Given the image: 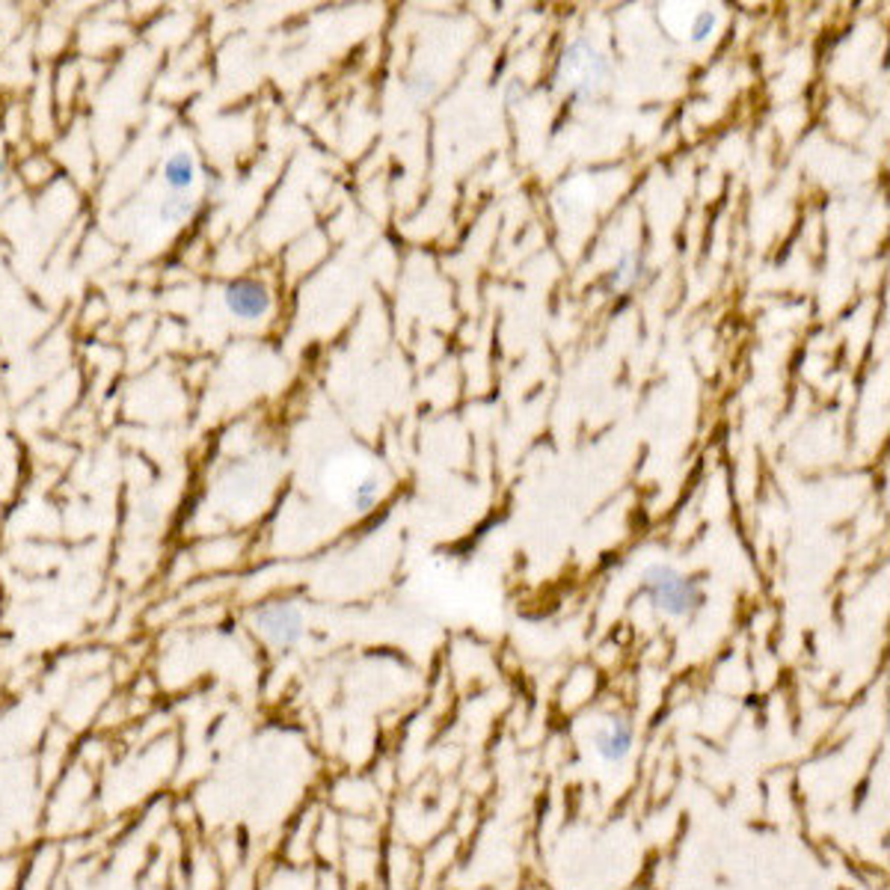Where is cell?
<instances>
[{"label":"cell","mask_w":890,"mask_h":890,"mask_svg":"<svg viewBox=\"0 0 890 890\" xmlns=\"http://www.w3.org/2000/svg\"><path fill=\"white\" fill-rule=\"evenodd\" d=\"M715 24H718V19H715V12H710V10L697 12L695 21H692V42H697V45H701V42H706V39L713 37Z\"/></svg>","instance_id":"10"},{"label":"cell","mask_w":890,"mask_h":890,"mask_svg":"<svg viewBox=\"0 0 890 890\" xmlns=\"http://www.w3.org/2000/svg\"><path fill=\"white\" fill-rule=\"evenodd\" d=\"M612 81V60L584 37L561 51L556 69V90L570 102H591Z\"/></svg>","instance_id":"1"},{"label":"cell","mask_w":890,"mask_h":890,"mask_svg":"<svg viewBox=\"0 0 890 890\" xmlns=\"http://www.w3.org/2000/svg\"><path fill=\"white\" fill-rule=\"evenodd\" d=\"M196 203L190 199L187 194H169L164 196V203H161V220L164 222H185L190 214H194Z\"/></svg>","instance_id":"8"},{"label":"cell","mask_w":890,"mask_h":890,"mask_svg":"<svg viewBox=\"0 0 890 890\" xmlns=\"http://www.w3.org/2000/svg\"><path fill=\"white\" fill-rule=\"evenodd\" d=\"M632 745H635V727L627 718H614L593 731V748L600 754V760L612 766H621L630 757Z\"/></svg>","instance_id":"5"},{"label":"cell","mask_w":890,"mask_h":890,"mask_svg":"<svg viewBox=\"0 0 890 890\" xmlns=\"http://www.w3.org/2000/svg\"><path fill=\"white\" fill-rule=\"evenodd\" d=\"M0 173H3V161H0Z\"/></svg>","instance_id":"11"},{"label":"cell","mask_w":890,"mask_h":890,"mask_svg":"<svg viewBox=\"0 0 890 890\" xmlns=\"http://www.w3.org/2000/svg\"><path fill=\"white\" fill-rule=\"evenodd\" d=\"M222 300H226V309L235 318H241V321H259V318L268 315L270 303H273L268 288L256 282V279H235V282H229Z\"/></svg>","instance_id":"4"},{"label":"cell","mask_w":890,"mask_h":890,"mask_svg":"<svg viewBox=\"0 0 890 890\" xmlns=\"http://www.w3.org/2000/svg\"><path fill=\"white\" fill-rule=\"evenodd\" d=\"M164 182H167L169 194H187L196 182V161L187 152H176L164 164Z\"/></svg>","instance_id":"6"},{"label":"cell","mask_w":890,"mask_h":890,"mask_svg":"<svg viewBox=\"0 0 890 890\" xmlns=\"http://www.w3.org/2000/svg\"><path fill=\"white\" fill-rule=\"evenodd\" d=\"M377 499H381V484H377V478H365V482L353 490L351 505L353 510H371L377 505Z\"/></svg>","instance_id":"9"},{"label":"cell","mask_w":890,"mask_h":890,"mask_svg":"<svg viewBox=\"0 0 890 890\" xmlns=\"http://www.w3.org/2000/svg\"><path fill=\"white\" fill-rule=\"evenodd\" d=\"M641 588L648 593L650 606L667 618H686L704 603V591L697 588L695 579H689L671 565H650L641 576Z\"/></svg>","instance_id":"2"},{"label":"cell","mask_w":890,"mask_h":890,"mask_svg":"<svg viewBox=\"0 0 890 890\" xmlns=\"http://www.w3.org/2000/svg\"><path fill=\"white\" fill-rule=\"evenodd\" d=\"M252 623L270 648L277 650H291L303 641V632H307V621H303V612L297 609L294 603H265L261 609H256L252 614Z\"/></svg>","instance_id":"3"},{"label":"cell","mask_w":890,"mask_h":890,"mask_svg":"<svg viewBox=\"0 0 890 890\" xmlns=\"http://www.w3.org/2000/svg\"><path fill=\"white\" fill-rule=\"evenodd\" d=\"M641 277H644V261L639 259V252L623 250L614 270L609 273V288H614V291H630L632 286H639Z\"/></svg>","instance_id":"7"}]
</instances>
